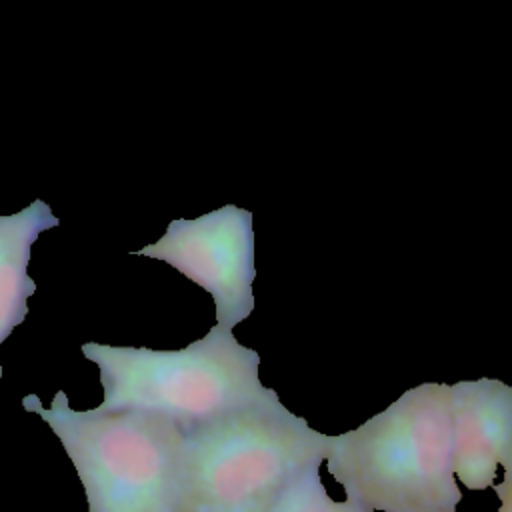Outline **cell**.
Returning a JSON list of instances; mask_svg holds the SVG:
<instances>
[{
	"instance_id": "6da1fadb",
	"label": "cell",
	"mask_w": 512,
	"mask_h": 512,
	"mask_svg": "<svg viewBox=\"0 0 512 512\" xmlns=\"http://www.w3.org/2000/svg\"><path fill=\"white\" fill-rule=\"evenodd\" d=\"M330 476L368 512H456L450 386L406 390L354 430L332 436Z\"/></svg>"
},
{
	"instance_id": "7a4b0ae2",
	"label": "cell",
	"mask_w": 512,
	"mask_h": 512,
	"mask_svg": "<svg viewBox=\"0 0 512 512\" xmlns=\"http://www.w3.org/2000/svg\"><path fill=\"white\" fill-rule=\"evenodd\" d=\"M82 354L100 370L98 412L152 414L184 432L278 398L258 378V352L220 326L180 350L86 342Z\"/></svg>"
},
{
	"instance_id": "3957f363",
	"label": "cell",
	"mask_w": 512,
	"mask_h": 512,
	"mask_svg": "<svg viewBox=\"0 0 512 512\" xmlns=\"http://www.w3.org/2000/svg\"><path fill=\"white\" fill-rule=\"evenodd\" d=\"M60 440L84 488L88 512H190L184 474V430L142 412L70 408L58 390L44 408L22 398Z\"/></svg>"
},
{
	"instance_id": "277c9868",
	"label": "cell",
	"mask_w": 512,
	"mask_h": 512,
	"mask_svg": "<svg viewBox=\"0 0 512 512\" xmlns=\"http://www.w3.org/2000/svg\"><path fill=\"white\" fill-rule=\"evenodd\" d=\"M330 440L280 398L190 428L184 432L190 510L258 512L300 474L326 462Z\"/></svg>"
},
{
	"instance_id": "5b68a950",
	"label": "cell",
	"mask_w": 512,
	"mask_h": 512,
	"mask_svg": "<svg viewBox=\"0 0 512 512\" xmlns=\"http://www.w3.org/2000/svg\"><path fill=\"white\" fill-rule=\"evenodd\" d=\"M164 260L204 288L216 306V326L230 330L254 310L252 212L226 204L198 218L172 220L154 244L134 252Z\"/></svg>"
},
{
	"instance_id": "8992f818",
	"label": "cell",
	"mask_w": 512,
	"mask_h": 512,
	"mask_svg": "<svg viewBox=\"0 0 512 512\" xmlns=\"http://www.w3.org/2000/svg\"><path fill=\"white\" fill-rule=\"evenodd\" d=\"M456 480L468 490L496 484L498 468L512 458V386L496 378L450 386Z\"/></svg>"
},
{
	"instance_id": "52a82bcc",
	"label": "cell",
	"mask_w": 512,
	"mask_h": 512,
	"mask_svg": "<svg viewBox=\"0 0 512 512\" xmlns=\"http://www.w3.org/2000/svg\"><path fill=\"white\" fill-rule=\"evenodd\" d=\"M56 226L60 220L44 200H34L8 216L0 214V346L28 316L26 302L36 290V282L28 276L32 244L40 232Z\"/></svg>"
},
{
	"instance_id": "ba28073f",
	"label": "cell",
	"mask_w": 512,
	"mask_h": 512,
	"mask_svg": "<svg viewBox=\"0 0 512 512\" xmlns=\"http://www.w3.org/2000/svg\"><path fill=\"white\" fill-rule=\"evenodd\" d=\"M258 512H368L360 504L344 498L334 500L320 478V466H312L296 480H292L282 492H278Z\"/></svg>"
},
{
	"instance_id": "9c48e42d",
	"label": "cell",
	"mask_w": 512,
	"mask_h": 512,
	"mask_svg": "<svg viewBox=\"0 0 512 512\" xmlns=\"http://www.w3.org/2000/svg\"><path fill=\"white\" fill-rule=\"evenodd\" d=\"M504 476L502 482L494 484V492L498 496V512H512V458L502 466Z\"/></svg>"
},
{
	"instance_id": "30bf717a",
	"label": "cell",
	"mask_w": 512,
	"mask_h": 512,
	"mask_svg": "<svg viewBox=\"0 0 512 512\" xmlns=\"http://www.w3.org/2000/svg\"><path fill=\"white\" fill-rule=\"evenodd\" d=\"M190 512H252V510H220V508H192Z\"/></svg>"
}]
</instances>
